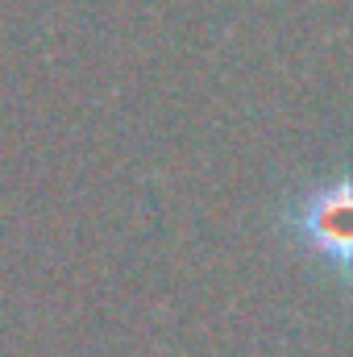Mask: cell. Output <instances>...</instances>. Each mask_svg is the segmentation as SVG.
<instances>
[{"instance_id":"obj_1","label":"cell","mask_w":353,"mask_h":357,"mask_svg":"<svg viewBox=\"0 0 353 357\" xmlns=\"http://www.w3.org/2000/svg\"><path fill=\"white\" fill-rule=\"evenodd\" d=\"M287 225L303 241L308 254H316L320 262L345 270V278H353V178L350 175L320 183L312 195H303L291 208Z\"/></svg>"}]
</instances>
